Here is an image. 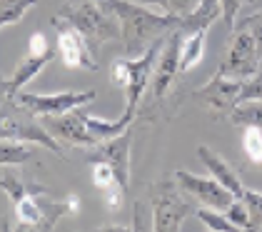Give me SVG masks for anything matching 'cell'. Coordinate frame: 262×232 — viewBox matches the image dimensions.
Masks as SVG:
<instances>
[{"mask_svg":"<svg viewBox=\"0 0 262 232\" xmlns=\"http://www.w3.org/2000/svg\"><path fill=\"white\" fill-rule=\"evenodd\" d=\"M33 160V150L20 140H3L0 137V167H18Z\"/></svg>","mask_w":262,"mask_h":232,"instance_id":"21","label":"cell"},{"mask_svg":"<svg viewBox=\"0 0 262 232\" xmlns=\"http://www.w3.org/2000/svg\"><path fill=\"white\" fill-rule=\"evenodd\" d=\"M0 190L10 197V202L20 200L25 195H42L48 193V187L40 185V182H28V180H20L13 170H3L0 175Z\"/></svg>","mask_w":262,"mask_h":232,"instance_id":"20","label":"cell"},{"mask_svg":"<svg viewBox=\"0 0 262 232\" xmlns=\"http://www.w3.org/2000/svg\"><path fill=\"white\" fill-rule=\"evenodd\" d=\"M180 48H182V35L178 30L170 33L165 38V43H162V50L158 55L152 77H150V105L165 102L175 77L180 75Z\"/></svg>","mask_w":262,"mask_h":232,"instance_id":"8","label":"cell"},{"mask_svg":"<svg viewBox=\"0 0 262 232\" xmlns=\"http://www.w3.org/2000/svg\"><path fill=\"white\" fill-rule=\"evenodd\" d=\"M10 97V85H8V77L0 75V108H3V102Z\"/></svg>","mask_w":262,"mask_h":232,"instance_id":"32","label":"cell"},{"mask_svg":"<svg viewBox=\"0 0 262 232\" xmlns=\"http://www.w3.org/2000/svg\"><path fill=\"white\" fill-rule=\"evenodd\" d=\"M195 215H198V220H200L202 225L207 227V230L212 232H237L240 227L227 217V215L222 213V210H212V207H198L195 210Z\"/></svg>","mask_w":262,"mask_h":232,"instance_id":"23","label":"cell"},{"mask_svg":"<svg viewBox=\"0 0 262 232\" xmlns=\"http://www.w3.org/2000/svg\"><path fill=\"white\" fill-rule=\"evenodd\" d=\"M162 43H165V38L158 40L155 45H150L138 58H120V60H115L113 68H110V80L127 93V105H125V113L127 115H133V117L138 115L140 100L145 95V90L150 88V77H152L158 55H160V50H162Z\"/></svg>","mask_w":262,"mask_h":232,"instance_id":"3","label":"cell"},{"mask_svg":"<svg viewBox=\"0 0 262 232\" xmlns=\"http://www.w3.org/2000/svg\"><path fill=\"white\" fill-rule=\"evenodd\" d=\"M53 58H55V50L48 45L45 35H42V33H33V35H30V43H28V55L18 62V68L13 70V75L8 77L10 97L15 95V93H20L23 88L38 75L48 62H53Z\"/></svg>","mask_w":262,"mask_h":232,"instance_id":"13","label":"cell"},{"mask_svg":"<svg viewBox=\"0 0 262 232\" xmlns=\"http://www.w3.org/2000/svg\"><path fill=\"white\" fill-rule=\"evenodd\" d=\"M260 55H257V48L252 38L245 33V30H232V38H230V48H227V55L220 62L217 73L225 77H232V80H247L257 68H260Z\"/></svg>","mask_w":262,"mask_h":232,"instance_id":"10","label":"cell"},{"mask_svg":"<svg viewBox=\"0 0 262 232\" xmlns=\"http://www.w3.org/2000/svg\"><path fill=\"white\" fill-rule=\"evenodd\" d=\"M220 18H222L220 0H200L192 13H187L185 18H180L178 33L185 38V35H192L198 30H210V25Z\"/></svg>","mask_w":262,"mask_h":232,"instance_id":"16","label":"cell"},{"mask_svg":"<svg viewBox=\"0 0 262 232\" xmlns=\"http://www.w3.org/2000/svg\"><path fill=\"white\" fill-rule=\"evenodd\" d=\"M175 180H178L180 190H185L202 207H212V210H222L225 213L232 205V200H235V195L230 193L225 185H220L212 175L202 177V175H192L187 170H178Z\"/></svg>","mask_w":262,"mask_h":232,"instance_id":"11","label":"cell"},{"mask_svg":"<svg viewBox=\"0 0 262 232\" xmlns=\"http://www.w3.org/2000/svg\"><path fill=\"white\" fill-rule=\"evenodd\" d=\"M250 100H262V62L247 80H242L240 102H250Z\"/></svg>","mask_w":262,"mask_h":232,"instance_id":"30","label":"cell"},{"mask_svg":"<svg viewBox=\"0 0 262 232\" xmlns=\"http://www.w3.org/2000/svg\"><path fill=\"white\" fill-rule=\"evenodd\" d=\"M60 18L73 23L82 35L93 43L122 40L120 20L102 0H80L75 5H68L60 13Z\"/></svg>","mask_w":262,"mask_h":232,"instance_id":"4","label":"cell"},{"mask_svg":"<svg viewBox=\"0 0 262 232\" xmlns=\"http://www.w3.org/2000/svg\"><path fill=\"white\" fill-rule=\"evenodd\" d=\"M240 200L247 207V220H250V230H262V193L255 190H242Z\"/></svg>","mask_w":262,"mask_h":232,"instance_id":"27","label":"cell"},{"mask_svg":"<svg viewBox=\"0 0 262 232\" xmlns=\"http://www.w3.org/2000/svg\"><path fill=\"white\" fill-rule=\"evenodd\" d=\"M42 125L48 128V133L55 137L58 142H68L73 147H95L100 145L98 137L88 130V122H85V110L75 108L70 113H62V115H48L42 117Z\"/></svg>","mask_w":262,"mask_h":232,"instance_id":"12","label":"cell"},{"mask_svg":"<svg viewBox=\"0 0 262 232\" xmlns=\"http://www.w3.org/2000/svg\"><path fill=\"white\" fill-rule=\"evenodd\" d=\"M42 195H25L20 200L13 202V213L15 220L20 222V227H30V230H45V207H42Z\"/></svg>","mask_w":262,"mask_h":232,"instance_id":"17","label":"cell"},{"mask_svg":"<svg viewBox=\"0 0 262 232\" xmlns=\"http://www.w3.org/2000/svg\"><path fill=\"white\" fill-rule=\"evenodd\" d=\"M35 3L38 0H0V28L18 23Z\"/></svg>","mask_w":262,"mask_h":232,"instance_id":"25","label":"cell"},{"mask_svg":"<svg viewBox=\"0 0 262 232\" xmlns=\"http://www.w3.org/2000/svg\"><path fill=\"white\" fill-rule=\"evenodd\" d=\"M120 20L122 30V48L125 58H138L150 45L167 38L178 30L180 18L165 15L155 8H147L138 0H102Z\"/></svg>","mask_w":262,"mask_h":232,"instance_id":"1","label":"cell"},{"mask_svg":"<svg viewBox=\"0 0 262 232\" xmlns=\"http://www.w3.org/2000/svg\"><path fill=\"white\" fill-rule=\"evenodd\" d=\"M13 100L25 108L28 113L38 117H48V115H62V113H70L75 108H85L88 102L95 100V90H65V93H50V95H38V93H15Z\"/></svg>","mask_w":262,"mask_h":232,"instance_id":"6","label":"cell"},{"mask_svg":"<svg viewBox=\"0 0 262 232\" xmlns=\"http://www.w3.org/2000/svg\"><path fill=\"white\" fill-rule=\"evenodd\" d=\"M75 3H80V0H68V5H75Z\"/></svg>","mask_w":262,"mask_h":232,"instance_id":"34","label":"cell"},{"mask_svg":"<svg viewBox=\"0 0 262 232\" xmlns=\"http://www.w3.org/2000/svg\"><path fill=\"white\" fill-rule=\"evenodd\" d=\"M50 23L58 30V55H60L62 65L75 68V70H82V68L85 70H98V60L90 50V40L85 38L73 23L62 20L60 15H55Z\"/></svg>","mask_w":262,"mask_h":232,"instance_id":"7","label":"cell"},{"mask_svg":"<svg viewBox=\"0 0 262 232\" xmlns=\"http://www.w3.org/2000/svg\"><path fill=\"white\" fill-rule=\"evenodd\" d=\"M235 28H237V30H245V33L252 38L255 48H257V55H260V60H262V10L240 18L235 23ZM235 28H232V30H235Z\"/></svg>","mask_w":262,"mask_h":232,"instance_id":"28","label":"cell"},{"mask_svg":"<svg viewBox=\"0 0 262 232\" xmlns=\"http://www.w3.org/2000/svg\"><path fill=\"white\" fill-rule=\"evenodd\" d=\"M133 120H135V117L127 115V113H122V117H118V120H100V117L85 113L88 130L98 137V142H105V140H113V137L122 135V133L130 128V122H133Z\"/></svg>","mask_w":262,"mask_h":232,"instance_id":"19","label":"cell"},{"mask_svg":"<svg viewBox=\"0 0 262 232\" xmlns=\"http://www.w3.org/2000/svg\"><path fill=\"white\" fill-rule=\"evenodd\" d=\"M230 122L235 128H262V100H250V102H240L232 113H230Z\"/></svg>","mask_w":262,"mask_h":232,"instance_id":"22","label":"cell"},{"mask_svg":"<svg viewBox=\"0 0 262 232\" xmlns=\"http://www.w3.org/2000/svg\"><path fill=\"white\" fill-rule=\"evenodd\" d=\"M0 137L3 140H20V142H35L45 150L62 155V145L48 133L42 125V117L28 113L13 97H8L0 108Z\"/></svg>","mask_w":262,"mask_h":232,"instance_id":"5","label":"cell"},{"mask_svg":"<svg viewBox=\"0 0 262 232\" xmlns=\"http://www.w3.org/2000/svg\"><path fill=\"white\" fill-rule=\"evenodd\" d=\"M220 8H222V23H225V28L232 33V28H235V23H237V15H240L242 3L240 0H220Z\"/></svg>","mask_w":262,"mask_h":232,"instance_id":"31","label":"cell"},{"mask_svg":"<svg viewBox=\"0 0 262 232\" xmlns=\"http://www.w3.org/2000/svg\"><path fill=\"white\" fill-rule=\"evenodd\" d=\"M242 5H255V3H257V0H240Z\"/></svg>","mask_w":262,"mask_h":232,"instance_id":"33","label":"cell"},{"mask_svg":"<svg viewBox=\"0 0 262 232\" xmlns=\"http://www.w3.org/2000/svg\"><path fill=\"white\" fill-rule=\"evenodd\" d=\"M240 90L242 80L225 77L215 70V75L210 77L200 90H195V100H200L215 120H222V117H230V113L240 105Z\"/></svg>","mask_w":262,"mask_h":232,"instance_id":"9","label":"cell"},{"mask_svg":"<svg viewBox=\"0 0 262 232\" xmlns=\"http://www.w3.org/2000/svg\"><path fill=\"white\" fill-rule=\"evenodd\" d=\"M90 173H93V182L98 190H110L118 185V177H115V170L107 165V162H90ZM120 187V185H118Z\"/></svg>","mask_w":262,"mask_h":232,"instance_id":"29","label":"cell"},{"mask_svg":"<svg viewBox=\"0 0 262 232\" xmlns=\"http://www.w3.org/2000/svg\"><path fill=\"white\" fill-rule=\"evenodd\" d=\"M138 3L147 5V8H155V10H160L165 15L185 18L187 13L195 10V5H198L200 0H138Z\"/></svg>","mask_w":262,"mask_h":232,"instance_id":"24","label":"cell"},{"mask_svg":"<svg viewBox=\"0 0 262 232\" xmlns=\"http://www.w3.org/2000/svg\"><path fill=\"white\" fill-rule=\"evenodd\" d=\"M242 153L250 162L262 165V128H245L242 130Z\"/></svg>","mask_w":262,"mask_h":232,"instance_id":"26","label":"cell"},{"mask_svg":"<svg viewBox=\"0 0 262 232\" xmlns=\"http://www.w3.org/2000/svg\"><path fill=\"white\" fill-rule=\"evenodd\" d=\"M205 45H207V30H198L192 35L182 38L180 48V75H187L190 70H195L205 58Z\"/></svg>","mask_w":262,"mask_h":232,"instance_id":"18","label":"cell"},{"mask_svg":"<svg viewBox=\"0 0 262 232\" xmlns=\"http://www.w3.org/2000/svg\"><path fill=\"white\" fill-rule=\"evenodd\" d=\"M147 195H150L155 232H178L182 222L198 210V202L185 190H180L175 177H162L158 182H152Z\"/></svg>","mask_w":262,"mask_h":232,"instance_id":"2","label":"cell"},{"mask_svg":"<svg viewBox=\"0 0 262 232\" xmlns=\"http://www.w3.org/2000/svg\"><path fill=\"white\" fill-rule=\"evenodd\" d=\"M198 157L205 162L207 173L212 175L220 185H225L230 193L235 195V197H240L242 190H245V187H242V182H240V175L230 167V162H227L222 155H217L212 147H207V145H200V147H198Z\"/></svg>","mask_w":262,"mask_h":232,"instance_id":"15","label":"cell"},{"mask_svg":"<svg viewBox=\"0 0 262 232\" xmlns=\"http://www.w3.org/2000/svg\"><path fill=\"white\" fill-rule=\"evenodd\" d=\"M130 142H133V135H130V130H125L122 135L105 140L88 150V162H107L115 170L118 185L125 193H127V182H130Z\"/></svg>","mask_w":262,"mask_h":232,"instance_id":"14","label":"cell"}]
</instances>
